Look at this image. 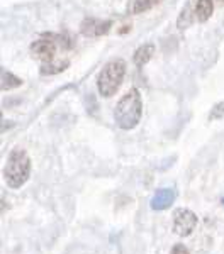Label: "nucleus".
<instances>
[{
	"instance_id": "obj_5",
	"label": "nucleus",
	"mask_w": 224,
	"mask_h": 254,
	"mask_svg": "<svg viewBox=\"0 0 224 254\" xmlns=\"http://www.w3.org/2000/svg\"><path fill=\"white\" fill-rule=\"evenodd\" d=\"M112 27V20H104V19H95V17H87L81 20L80 24V32L85 38H100L105 36Z\"/></svg>"
},
{
	"instance_id": "obj_9",
	"label": "nucleus",
	"mask_w": 224,
	"mask_h": 254,
	"mask_svg": "<svg viewBox=\"0 0 224 254\" xmlns=\"http://www.w3.org/2000/svg\"><path fill=\"white\" fill-rule=\"evenodd\" d=\"M194 17H195V7H194V2H187L183 5V9L180 10V15L177 19V27L178 31H185L192 26L194 22Z\"/></svg>"
},
{
	"instance_id": "obj_15",
	"label": "nucleus",
	"mask_w": 224,
	"mask_h": 254,
	"mask_svg": "<svg viewBox=\"0 0 224 254\" xmlns=\"http://www.w3.org/2000/svg\"><path fill=\"white\" fill-rule=\"evenodd\" d=\"M170 254H189V249H187L183 244H175Z\"/></svg>"
},
{
	"instance_id": "obj_12",
	"label": "nucleus",
	"mask_w": 224,
	"mask_h": 254,
	"mask_svg": "<svg viewBox=\"0 0 224 254\" xmlns=\"http://www.w3.org/2000/svg\"><path fill=\"white\" fill-rule=\"evenodd\" d=\"M161 0H134L133 7H131V12L133 14H143V12L153 9L154 5H158Z\"/></svg>"
},
{
	"instance_id": "obj_8",
	"label": "nucleus",
	"mask_w": 224,
	"mask_h": 254,
	"mask_svg": "<svg viewBox=\"0 0 224 254\" xmlns=\"http://www.w3.org/2000/svg\"><path fill=\"white\" fill-rule=\"evenodd\" d=\"M153 55H154V44L146 43V44H143V46H140L136 51H134L133 61H134V64H136L138 68H143L145 64H148L149 61H151Z\"/></svg>"
},
{
	"instance_id": "obj_7",
	"label": "nucleus",
	"mask_w": 224,
	"mask_h": 254,
	"mask_svg": "<svg viewBox=\"0 0 224 254\" xmlns=\"http://www.w3.org/2000/svg\"><path fill=\"white\" fill-rule=\"evenodd\" d=\"M175 198H177L175 188H160V190H156V193L151 198V208L156 212L166 210V208L173 205Z\"/></svg>"
},
{
	"instance_id": "obj_3",
	"label": "nucleus",
	"mask_w": 224,
	"mask_h": 254,
	"mask_svg": "<svg viewBox=\"0 0 224 254\" xmlns=\"http://www.w3.org/2000/svg\"><path fill=\"white\" fill-rule=\"evenodd\" d=\"M126 68H128L126 61L117 58V60L109 61V63L100 69L99 76H97V88H99V93L102 97L109 98V97L116 95L117 90L121 88L122 81H124Z\"/></svg>"
},
{
	"instance_id": "obj_6",
	"label": "nucleus",
	"mask_w": 224,
	"mask_h": 254,
	"mask_svg": "<svg viewBox=\"0 0 224 254\" xmlns=\"http://www.w3.org/2000/svg\"><path fill=\"white\" fill-rule=\"evenodd\" d=\"M56 53V43L51 39H48V36L44 39H38L31 44V56L34 60H39L41 63H51L55 60Z\"/></svg>"
},
{
	"instance_id": "obj_14",
	"label": "nucleus",
	"mask_w": 224,
	"mask_h": 254,
	"mask_svg": "<svg viewBox=\"0 0 224 254\" xmlns=\"http://www.w3.org/2000/svg\"><path fill=\"white\" fill-rule=\"evenodd\" d=\"M224 116V102H219L216 104L213 109H211V114H209V121H218Z\"/></svg>"
},
{
	"instance_id": "obj_4",
	"label": "nucleus",
	"mask_w": 224,
	"mask_h": 254,
	"mask_svg": "<svg viewBox=\"0 0 224 254\" xmlns=\"http://www.w3.org/2000/svg\"><path fill=\"white\" fill-rule=\"evenodd\" d=\"M197 225V215L187 208H178L173 214V231L180 237H187L194 232Z\"/></svg>"
},
{
	"instance_id": "obj_16",
	"label": "nucleus",
	"mask_w": 224,
	"mask_h": 254,
	"mask_svg": "<svg viewBox=\"0 0 224 254\" xmlns=\"http://www.w3.org/2000/svg\"><path fill=\"white\" fill-rule=\"evenodd\" d=\"M216 2H219V3H224V0H216Z\"/></svg>"
},
{
	"instance_id": "obj_1",
	"label": "nucleus",
	"mask_w": 224,
	"mask_h": 254,
	"mask_svg": "<svg viewBox=\"0 0 224 254\" xmlns=\"http://www.w3.org/2000/svg\"><path fill=\"white\" fill-rule=\"evenodd\" d=\"M143 116V98L138 88H131L121 97L114 109V121L122 130L134 129L141 121Z\"/></svg>"
},
{
	"instance_id": "obj_17",
	"label": "nucleus",
	"mask_w": 224,
	"mask_h": 254,
	"mask_svg": "<svg viewBox=\"0 0 224 254\" xmlns=\"http://www.w3.org/2000/svg\"><path fill=\"white\" fill-rule=\"evenodd\" d=\"M221 203H223V205H224V198H223V200H221Z\"/></svg>"
},
{
	"instance_id": "obj_10",
	"label": "nucleus",
	"mask_w": 224,
	"mask_h": 254,
	"mask_svg": "<svg viewBox=\"0 0 224 254\" xmlns=\"http://www.w3.org/2000/svg\"><path fill=\"white\" fill-rule=\"evenodd\" d=\"M214 12V0H197L195 2V19L199 22H207Z\"/></svg>"
},
{
	"instance_id": "obj_13",
	"label": "nucleus",
	"mask_w": 224,
	"mask_h": 254,
	"mask_svg": "<svg viewBox=\"0 0 224 254\" xmlns=\"http://www.w3.org/2000/svg\"><path fill=\"white\" fill-rule=\"evenodd\" d=\"M67 66H68V61H61V63L51 61V63H44L43 66H41L39 73L41 75H55V73H61Z\"/></svg>"
},
{
	"instance_id": "obj_11",
	"label": "nucleus",
	"mask_w": 224,
	"mask_h": 254,
	"mask_svg": "<svg viewBox=\"0 0 224 254\" xmlns=\"http://www.w3.org/2000/svg\"><path fill=\"white\" fill-rule=\"evenodd\" d=\"M20 85H22V80H20L19 76L12 75V73L7 71V69H2V92L17 88Z\"/></svg>"
},
{
	"instance_id": "obj_2",
	"label": "nucleus",
	"mask_w": 224,
	"mask_h": 254,
	"mask_svg": "<svg viewBox=\"0 0 224 254\" xmlns=\"http://www.w3.org/2000/svg\"><path fill=\"white\" fill-rule=\"evenodd\" d=\"M31 176V158L24 149L10 151L3 168V178L10 188H20Z\"/></svg>"
}]
</instances>
